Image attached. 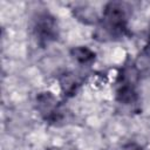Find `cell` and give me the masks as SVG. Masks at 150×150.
Here are the masks:
<instances>
[{"label":"cell","mask_w":150,"mask_h":150,"mask_svg":"<svg viewBox=\"0 0 150 150\" xmlns=\"http://www.w3.org/2000/svg\"><path fill=\"white\" fill-rule=\"evenodd\" d=\"M127 7L122 2H108L103 11V18L94 33L98 41H109L120 38L127 29Z\"/></svg>","instance_id":"1"},{"label":"cell","mask_w":150,"mask_h":150,"mask_svg":"<svg viewBox=\"0 0 150 150\" xmlns=\"http://www.w3.org/2000/svg\"><path fill=\"white\" fill-rule=\"evenodd\" d=\"M34 34L40 45H48L55 41L59 36L57 22L48 13H41L38 15L34 22Z\"/></svg>","instance_id":"2"},{"label":"cell","mask_w":150,"mask_h":150,"mask_svg":"<svg viewBox=\"0 0 150 150\" xmlns=\"http://www.w3.org/2000/svg\"><path fill=\"white\" fill-rule=\"evenodd\" d=\"M57 103L56 97L49 91L40 93L36 96V109L47 122H59L62 118V111Z\"/></svg>","instance_id":"3"},{"label":"cell","mask_w":150,"mask_h":150,"mask_svg":"<svg viewBox=\"0 0 150 150\" xmlns=\"http://www.w3.org/2000/svg\"><path fill=\"white\" fill-rule=\"evenodd\" d=\"M73 14L76 20L86 25H96L100 22V16L96 9L88 5H80L74 7Z\"/></svg>","instance_id":"4"},{"label":"cell","mask_w":150,"mask_h":150,"mask_svg":"<svg viewBox=\"0 0 150 150\" xmlns=\"http://www.w3.org/2000/svg\"><path fill=\"white\" fill-rule=\"evenodd\" d=\"M59 84L66 96H71L80 87V80L74 73H63L59 79Z\"/></svg>","instance_id":"5"},{"label":"cell","mask_w":150,"mask_h":150,"mask_svg":"<svg viewBox=\"0 0 150 150\" xmlns=\"http://www.w3.org/2000/svg\"><path fill=\"white\" fill-rule=\"evenodd\" d=\"M71 57L80 64H90L95 60V53L89 47L86 46H76L70 49Z\"/></svg>","instance_id":"6"},{"label":"cell","mask_w":150,"mask_h":150,"mask_svg":"<svg viewBox=\"0 0 150 150\" xmlns=\"http://www.w3.org/2000/svg\"><path fill=\"white\" fill-rule=\"evenodd\" d=\"M117 101L123 104H134L137 101V93L134 86H121L117 90Z\"/></svg>","instance_id":"7"},{"label":"cell","mask_w":150,"mask_h":150,"mask_svg":"<svg viewBox=\"0 0 150 150\" xmlns=\"http://www.w3.org/2000/svg\"><path fill=\"white\" fill-rule=\"evenodd\" d=\"M134 66H135V68L137 69V71L139 74L150 70V54L146 53V52L141 53L137 56L136 61L134 62Z\"/></svg>","instance_id":"8"},{"label":"cell","mask_w":150,"mask_h":150,"mask_svg":"<svg viewBox=\"0 0 150 150\" xmlns=\"http://www.w3.org/2000/svg\"><path fill=\"white\" fill-rule=\"evenodd\" d=\"M123 150H145L143 146L136 144V143H129L123 146Z\"/></svg>","instance_id":"9"},{"label":"cell","mask_w":150,"mask_h":150,"mask_svg":"<svg viewBox=\"0 0 150 150\" xmlns=\"http://www.w3.org/2000/svg\"><path fill=\"white\" fill-rule=\"evenodd\" d=\"M149 47H150V33H149Z\"/></svg>","instance_id":"10"}]
</instances>
